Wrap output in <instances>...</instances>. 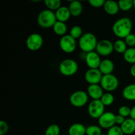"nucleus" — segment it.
Segmentation results:
<instances>
[{"label": "nucleus", "mask_w": 135, "mask_h": 135, "mask_svg": "<svg viewBox=\"0 0 135 135\" xmlns=\"http://www.w3.org/2000/svg\"><path fill=\"white\" fill-rule=\"evenodd\" d=\"M133 29V22L129 18L123 17L117 20L112 26L113 34L119 39H125L131 33Z\"/></svg>", "instance_id": "nucleus-1"}, {"label": "nucleus", "mask_w": 135, "mask_h": 135, "mask_svg": "<svg viewBox=\"0 0 135 135\" xmlns=\"http://www.w3.org/2000/svg\"><path fill=\"white\" fill-rule=\"evenodd\" d=\"M98 42V41L94 34L91 32H86L79 39V46L83 52L87 54L96 50Z\"/></svg>", "instance_id": "nucleus-2"}, {"label": "nucleus", "mask_w": 135, "mask_h": 135, "mask_svg": "<svg viewBox=\"0 0 135 135\" xmlns=\"http://www.w3.org/2000/svg\"><path fill=\"white\" fill-rule=\"evenodd\" d=\"M57 22L56 16L54 11L46 9L42 11L37 17V22L43 28H53Z\"/></svg>", "instance_id": "nucleus-3"}, {"label": "nucleus", "mask_w": 135, "mask_h": 135, "mask_svg": "<svg viewBox=\"0 0 135 135\" xmlns=\"http://www.w3.org/2000/svg\"><path fill=\"white\" fill-rule=\"evenodd\" d=\"M79 69V65L74 59H66L62 61L59 65V72L63 76H71L75 75Z\"/></svg>", "instance_id": "nucleus-4"}, {"label": "nucleus", "mask_w": 135, "mask_h": 135, "mask_svg": "<svg viewBox=\"0 0 135 135\" xmlns=\"http://www.w3.org/2000/svg\"><path fill=\"white\" fill-rule=\"evenodd\" d=\"M100 84L104 90L106 91V92H112L118 88L119 80L113 74L103 75Z\"/></svg>", "instance_id": "nucleus-5"}, {"label": "nucleus", "mask_w": 135, "mask_h": 135, "mask_svg": "<svg viewBox=\"0 0 135 135\" xmlns=\"http://www.w3.org/2000/svg\"><path fill=\"white\" fill-rule=\"evenodd\" d=\"M88 98L89 96L87 92L83 90H77L71 94L69 101L73 106L75 108H82L87 104Z\"/></svg>", "instance_id": "nucleus-6"}, {"label": "nucleus", "mask_w": 135, "mask_h": 135, "mask_svg": "<svg viewBox=\"0 0 135 135\" xmlns=\"http://www.w3.org/2000/svg\"><path fill=\"white\" fill-rule=\"evenodd\" d=\"M105 111V106L100 100H94L90 102L88 106V112L92 118L98 119Z\"/></svg>", "instance_id": "nucleus-7"}, {"label": "nucleus", "mask_w": 135, "mask_h": 135, "mask_svg": "<svg viewBox=\"0 0 135 135\" xmlns=\"http://www.w3.org/2000/svg\"><path fill=\"white\" fill-rule=\"evenodd\" d=\"M43 37L38 33L31 34L27 37L26 40V47L32 51L40 50L43 46Z\"/></svg>", "instance_id": "nucleus-8"}, {"label": "nucleus", "mask_w": 135, "mask_h": 135, "mask_svg": "<svg viewBox=\"0 0 135 135\" xmlns=\"http://www.w3.org/2000/svg\"><path fill=\"white\" fill-rule=\"evenodd\" d=\"M59 44L62 51L67 54L73 53L76 48V40L69 34H66L62 36L59 40Z\"/></svg>", "instance_id": "nucleus-9"}, {"label": "nucleus", "mask_w": 135, "mask_h": 135, "mask_svg": "<svg viewBox=\"0 0 135 135\" xmlns=\"http://www.w3.org/2000/svg\"><path fill=\"white\" fill-rule=\"evenodd\" d=\"M113 43L109 40L104 39L98 41L95 51L100 56H108L113 53Z\"/></svg>", "instance_id": "nucleus-10"}, {"label": "nucleus", "mask_w": 135, "mask_h": 135, "mask_svg": "<svg viewBox=\"0 0 135 135\" xmlns=\"http://www.w3.org/2000/svg\"><path fill=\"white\" fill-rule=\"evenodd\" d=\"M115 117L116 115L112 112H104L102 115L98 119L99 126L102 129L109 130L115 125Z\"/></svg>", "instance_id": "nucleus-11"}, {"label": "nucleus", "mask_w": 135, "mask_h": 135, "mask_svg": "<svg viewBox=\"0 0 135 135\" xmlns=\"http://www.w3.org/2000/svg\"><path fill=\"white\" fill-rule=\"evenodd\" d=\"M102 76V73L98 69H89L84 74V79L89 84H100Z\"/></svg>", "instance_id": "nucleus-12"}, {"label": "nucleus", "mask_w": 135, "mask_h": 135, "mask_svg": "<svg viewBox=\"0 0 135 135\" xmlns=\"http://www.w3.org/2000/svg\"><path fill=\"white\" fill-rule=\"evenodd\" d=\"M84 60L89 69H98L102 61L100 55L96 51L86 54Z\"/></svg>", "instance_id": "nucleus-13"}, {"label": "nucleus", "mask_w": 135, "mask_h": 135, "mask_svg": "<svg viewBox=\"0 0 135 135\" xmlns=\"http://www.w3.org/2000/svg\"><path fill=\"white\" fill-rule=\"evenodd\" d=\"M87 94L94 100H100L104 92L100 84H89L87 88Z\"/></svg>", "instance_id": "nucleus-14"}, {"label": "nucleus", "mask_w": 135, "mask_h": 135, "mask_svg": "<svg viewBox=\"0 0 135 135\" xmlns=\"http://www.w3.org/2000/svg\"><path fill=\"white\" fill-rule=\"evenodd\" d=\"M114 63L111 59H105L102 60L98 69L100 70L103 75H105L112 74L113 70H114Z\"/></svg>", "instance_id": "nucleus-15"}, {"label": "nucleus", "mask_w": 135, "mask_h": 135, "mask_svg": "<svg viewBox=\"0 0 135 135\" xmlns=\"http://www.w3.org/2000/svg\"><path fill=\"white\" fill-rule=\"evenodd\" d=\"M57 21L66 22L71 17V12L68 7L61 6L55 12Z\"/></svg>", "instance_id": "nucleus-16"}, {"label": "nucleus", "mask_w": 135, "mask_h": 135, "mask_svg": "<svg viewBox=\"0 0 135 135\" xmlns=\"http://www.w3.org/2000/svg\"><path fill=\"white\" fill-rule=\"evenodd\" d=\"M104 11L106 13L110 15H115L117 14L119 9L118 2L113 0H108L105 1L104 7Z\"/></svg>", "instance_id": "nucleus-17"}, {"label": "nucleus", "mask_w": 135, "mask_h": 135, "mask_svg": "<svg viewBox=\"0 0 135 135\" xmlns=\"http://www.w3.org/2000/svg\"><path fill=\"white\" fill-rule=\"evenodd\" d=\"M68 7L69 9L70 12H71V16H73V17H79L81 15V13H83V4L80 1H77V0L71 1Z\"/></svg>", "instance_id": "nucleus-18"}, {"label": "nucleus", "mask_w": 135, "mask_h": 135, "mask_svg": "<svg viewBox=\"0 0 135 135\" xmlns=\"http://www.w3.org/2000/svg\"><path fill=\"white\" fill-rule=\"evenodd\" d=\"M124 134L130 135L135 132V120L130 118H127L125 122L120 126Z\"/></svg>", "instance_id": "nucleus-19"}, {"label": "nucleus", "mask_w": 135, "mask_h": 135, "mask_svg": "<svg viewBox=\"0 0 135 135\" xmlns=\"http://www.w3.org/2000/svg\"><path fill=\"white\" fill-rule=\"evenodd\" d=\"M86 127L84 125L76 123L70 126L68 130L69 135H85Z\"/></svg>", "instance_id": "nucleus-20"}, {"label": "nucleus", "mask_w": 135, "mask_h": 135, "mask_svg": "<svg viewBox=\"0 0 135 135\" xmlns=\"http://www.w3.org/2000/svg\"><path fill=\"white\" fill-rule=\"evenodd\" d=\"M123 96L129 101L135 100V84H131L126 86L122 92Z\"/></svg>", "instance_id": "nucleus-21"}, {"label": "nucleus", "mask_w": 135, "mask_h": 135, "mask_svg": "<svg viewBox=\"0 0 135 135\" xmlns=\"http://www.w3.org/2000/svg\"><path fill=\"white\" fill-rule=\"evenodd\" d=\"M53 30H54L55 34H56L58 36H61L62 37L66 35V33L67 32V25L65 24V22L57 21V22L53 26Z\"/></svg>", "instance_id": "nucleus-22"}, {"label": "nucleus", "mask_w": 135, "mask_h": 135, "mask_svg": "<svg viewBox=\"0 0 135 135\" xmlns=\"http://www.w3.org/2000/svg\"><path fill=\"white\" fill-rule=\"evenodd\" d=\"M113 47L116 52L122 54H123L128 49L127 45L125 43V40L122 39H118L115 41L113 43Z\"/></svg>", "instance_id": "nucleus-23"}, {"label": "nucleus", "mask_w": 135, "mask_h": 135, "mask_svg": "<svg viewBox=\"0 0 135 135\" xmlns=\"http://www.w3.org/2000/svg\"><path fill=\"white\" fill-rule=\"evenodd\" d=\"M125 61L130 64H135V47H129L123 54Z\"/></svg>", "instance_id": "nucleus-24"}, {"label": "nucleus", "mask_w": 135, "mask_h": 135, "mask_svg": "<svg viewBox=\"0 0 135 135\" xmlns=\"http://www.w3.org/2000/svg\"><path fill=\"white\" fill-rule=\"evenodd\" d=\"M44 3L47 9L52 11H56L61 7V1L60 0H45Z\"/></svg>", "instance_id": "nucleus-25"}, {"label": "nucleus", "mask_w": 135, "mask_h": 135, "mask_svg": "<svg viewBox=\"0 0 135 135\" xmlns=\"http://www.w3.org/2000/svg\"><path fill=\"white\" fill-rule=\"evenodd\" d=\"M100 100L105 107L109 106V105H112L113 103L114 102L115 98L112 94V92H105L103 94Z\"/></svg>", "instance_id": "nucleus-26"}, {"label": "nucleus", "mask_w": 135, "mask_h": 135, "mask_svg": "<svg viewBox=\"0 0 135 135\" xmlns=\"http://www.w3.org/2000/svg\"><path fill=\"white\" fill-rule=\"evenodd\" d=\"M83 32V29L80 26L75 25V26H73L70 30L69 35L71 36L73 38H75V40L80 39L82 36L84 34Z\"/></svg>", "instance_id": "nucleus-27"}, {"label": "nucleus", "mask_w": 135, "mask_h": 135, "mask_svg": "<svg viewBox=\"0 0 135 135\" xmlns=\"http://www.w3.org/2000/svg\"><path fill=\"white\" fill-rule=\"evenodd\" d=\"M120 10L128 11L133 7V1L132 0H120L118 1Z\"/></svg>", "instance_id": "nucleus-28"}, {"label": "nucleus", "mask_w": 135, "mask_h": 135, "mask_svg": "<svg viewBox=\"0 0 135 135\" xmlns=\"http://www.w3.org/2000/svg\"><path fill=\"white\" fill-rule=\"evenodd\" d=\"M102 134V128L99 125H90L86 127V135H101Z\"/></svg>", "instance_id": "nucleus-29"}, {"label": "nucleus", "mask_w": 135, "mask_h": 135, "mask_svg": "<svg viewBox=\"0 0 135 135\" xmlns=\"http://www.w3.org/2000/svg\"><path fill=\"white\" fill-rule=\"evenodd\" d=\"M60 127L56 124H51L47 127L45 131V135H59L60 134Z\"/></svg>", "instance_id": "nucleus-30"}, {"label": "nucleus", "mask_w": 135, "mask_h": 135, "mask_svg": "<svg viewBox=\"0 0 135 135\" xmlns=\"http://www.w3.org/2000/svg\"><path fill=\"white\" fill-rule=\"evenodd\" d=\"M131 111V108L127 106V105H122L119 108L118 113L121 116L127 118L128 117H130Z\"/></svg>", "instance_id": "nucleus-31"}, {"label": "nucleus", "mask_w": 135, "mask_h": 135, "mask_svg": "<svg viewBox=\"0 0 135 135\" xmlns=\"http://www.w3.org/2000/svg\"><path fill=\"white\" fill-rule=\"evenodd\" d=\"M108 135H125L121 130V127L118 125H115L108 130Z\"/></svg>", "instance_id": "nucleus-32"}, {"label": "nucleus", "mask_w": 135, "mask_h": 135, "mask_svg": "<svg viewBox=\"0 0 135 135\" xmlns=\"http://www.w3.org/2000/svg\"><path fill=\"white\" fill-rule=\"evenodd\" d=\"M124 40L127 46H129L130 47H134L135 46V34L131 33L125 38Z\"/></svg>", "instance_id": "nucleus-33"}, {"label": "nucleus", "mask_w": 135, "mask_h": 135, "mask_svg": "<svg viewBox=\"0 0 135 135\" xmlns=\"http://www.w3.org/2000/svg\"><path fill=\"white\" fill-rule=\"evenodd\" d=\"M105 1L104 0H89L88 3L92 7L94 8L103 7Z\"/></svg>", "instance_id": "nucleus-34"}, {"label": "nucleus", "mask_w": 135, "mask_h": 135, "mask_svg": "<svg viewBox=\"0 0 135 135\" xmlns=\"http://www.w3.org/2000/svg\"><path fill=\"white\" fill-rule=\"evenodd\" d=\"M9 130V125L5 121H0V135H5Z\"/></svg>", "instance_id": "nucleus-35"}, {"label": "nucleus", "mask_w": 135, "mask_h": 135, "mask_svg": "<svg viewBox=\"0 0 135 135\" xmlns=\"http://www.w3.org/2000/svg\"><path fill=\"white\" fill-rule=\"evenodd\" d=\"M125 119H126V118L124 117H123V116H121V115H119V114L117 115H116V117H115L116 124H117V125H121L124 122H125Z\"/></svg>", "instance_id": "nucleus-36"}, {"label": "nucleus", "mask_w": 135, "mask_h": 135, "mask_svg": "<svg viewBox=\"0 0 135 135\" xmlns=\"http://www.w3.org/2000/svg\"><path fill=\"white\" fill-rule=\"evenodd\" d=\"M130 74L132 76L135 78V64L132 65L130 69Z\"/></svg>", "instance_id": "nucleus-37"}, {"label": "nucleus", "mask_w": 135, "mask_h": 135, "mask_svg": "<svg viewBox=\"0 0 135 135\" xmlns=\"http://www.w3.org/2000/svg\"><path fill=\"white\" fill-rule=\"evenodd\" d=\"M130 117L131 119H133L135 120V105H134V106H133V108H131Z\"/></svg>", "instance_id": "nucleus-38"}, {"label": "nucleus", "mask_w": 135, "mask_h": 135, "mask_svg": "<svg viewBox=\"0 0 135 135\" xmlns=\"http://www.w3.org/2000/svg\"><path fill=\"white\" fill-rule=\"evenodd\" d=\"M133 7L135 8V0H133Z\"/></svg>", "instance_id": "nucleus-39"}, {"label": "nucleus", "mask_w": 135, "mask_h": 135, "mask_svg": "<svg viewBox=\"0 0 135 135\" xmlns=\"http://www.w3.org/2000/svg\"><path fill=\"white\" fill-rule=\"evenodd\" d=\"M101 135H108L107 134H104V133H102V134Z\"/></svg>", "instance_id": "nucleus-40"}]
</instances>
